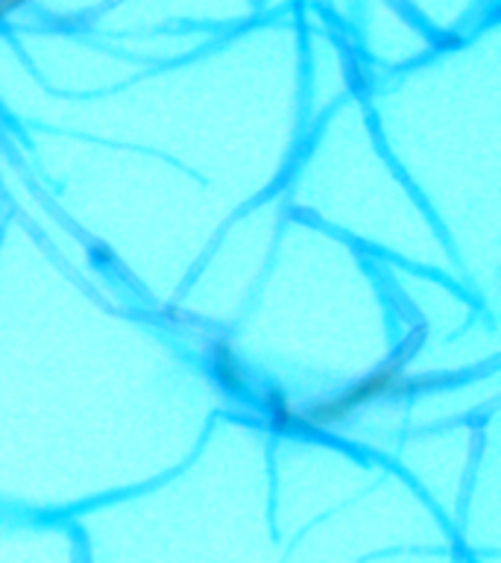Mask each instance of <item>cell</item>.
Here are the masks:
<instances>
[{
  "instance_id": "6da1fadb",
  "label": "cell",
  "mask_w": 501,
  "mask_h": 563,
  "mask_svg": "<svg viewBox=\"0 0 501 563\" xmlns=\"http://www.w3.org/2000/svg\"><path fill=\"white\" fill-rule=\"evenodd\" d=\"M390 387H396V369L393 367L378 369L376 376H369V378H364V382H358V385H352L346 394H341L337 399H332V402H323V405H316V408H308L305 420L311 422V426H316V429L332 426L334 420H343L346 413L355 411L358 405L369 402L372 396L387 394Z\"/></svg>"
}]
</instances>
